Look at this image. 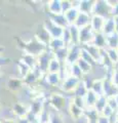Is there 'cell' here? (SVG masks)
<instances>
[{
  "mask_svg": "<svg viewBox=\"0 0 118 123\" xmlns=\"http://www.w3.org/2000/svg\"><path fill=\"white\" fill-rule=\"evenodd\" d=\"M105 22L106 20H104L101 15H96L93 18V23H91V28H93L96 32L100 33L101 31L104 30V26H105Z\"/></svg>",
  "mask_w": 118,
  "mask_h": 123,
  "instance_id": "cell-1",
  "label": "cell"
}]
</instances>
